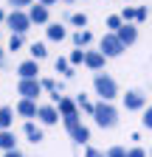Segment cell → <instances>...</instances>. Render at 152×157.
Wrapping results in <instances>:
<instances>
[{"instance_id":"28","label":"cell","mask_w":152,"mask_h":157,"mask_svg":"<svg viewBox=\"0 0 152 157\" xmlns=\"http://www.w3.org/2000/svg\"><path fill=\"white\" fill-rule=\"evenodd\" d=\"M70 62H73V65L85 62V53H82V51H73V53H70Z\"/></svg>"},{"instance_id":"32","label":"cell","mask_w":152,"mask_h":157,"mask_svg":"<svg viewBox=\"0 0 152 157\" xmlns=\"http://www.w3.org/2000/svg\"><path fill=\"white\" fill-rule=\"evenodd\" d=\"M87 157H107V154H99L96 149H87Z\"/></svg>"},{"instance_id":"29","label":"cell","mask_w":152,"mask_h":157,"mask_svg":"<svg viewBox=\"0 0 152 157\" xmlns=\"http://www.w3.org/2000/svg\"><path fill=\"white\" fill-rule=\"evenodd\" d=\"M127 157H146V151L135 146V149H130V154H127Z\"/></svg>"},{"instance_id":"23","label":"cell","mask_w":152,"mask_h":157,"mask_svg":"<svg viewBox=\"0 0 152 157\" xmlns=\"http://www.w3.org/2000/svg\"><path fill=\"white\" fill-rule=\"evenodd\" d=\"M127 154H130V151H124L121 146H113V149L107 151V157H127Z\"/></svg>"},{"instance_id":"18","label":"cell","mask_w":152,"mask_h":157,"mask_svg":"<svg viewBox=\"0 0 152 157\" xmlns=\"http://www.w3.org/2000/svg\"><path fill=\"white\" fill-rule=\"evenodd\" d=\"M26 135H28V140H31V143H40V140H42V132L37 129L34 124H26Z\"/></svg>"},{"instance_id":"14","label":"cell","mask_w":152,"mask_h":157,"mask_svg":"<svg viewBox=\"0 0 152 157\" xmlns=\"http://www.w3.org/2000/svg\"><path fill=\"white\" fill-rule=\"evenodd\" d=\"M11 121H14V109H9V107H3V109H0V129H3V132H9V126H11Z\"/></svg>"},{"instance_id":"10","label":"cell","mask_w":152,"mask_h":157,"mask_svg":"<svg viewBox=\"0 0 152 157\" xmlns=\"http://www.w3.org/2000/svg\"><path fill=\"white\" fill-rule=\"evenodd\" d=\"M17 112H20V115H26V118H34L37 112H40V107H37L31 98H23V101L17 104Z\"/></svg>"},{"instance_id":"4","label":"cell","mask_w":152,"mask_h":157,"mask_svg":"<svg viewBox=\"0 0 152 157\" xmlns=\"http://www.w3.org/2000/svg\"><path fill=\"white\" fill-rule=\"evenodd\" d=\"M6 23H9L11 28H14V34H23V31H28V25H31V17L14 9V11H11L9 17H6Z\"/></svg>"},{"instance_id":"26","label":"cell","mask_w":152,"mask_h":157,"mask_svg":"<svg viewBox=\"0 0 152 157\" xmlns=\"http://www.w3.org/2000/svg\"><path fill=\"white\" fill-rule=\"evenodd\" d=\"M132 17H138V9H124V14H121V20H127V23H130V20Z\"/></svg>"},{"instance_id":"37","label":"cell","mask_w":152,"mask_h":157,"mask_svg":"<svg viewBox=\"0 0 152 157\" xmlns=\"http://www.w3.org/2000/svg\"><path fill=\"white\" fill-rule=\"evenodd\" d=\"M68 3H70V0H68Z\"/></svg>"},{"instance_id":"24","label":"cell","mask_w":152,"mask_h":157,"mask_svg":"<svg viewBox=\"0 0 152 157\" xmlns=\"http://www.w3.org/2000/svg\"><path fill=\"white\" fill-rule=\"evenodd\" d=\"M70 20H73V25H82V28L87 25V17H85V14H79V11H76V14L70 17Z\"/></svg>"},{"instance_id":"25","label":"cell","mask_w":152,"mask_h":157,"mask_svg":"<svg viewBox=\"0 0 152 157\" xmlns=\"http://www.w3.org/2000/svg\"><path fill=\"white\" fill-rule=\"evenodd\" d=\"M20 45H23V36H20V34H11V42H9V48H11V51H17Z\"/></svg>"},{"instance_id":"12","label":"cell","mask_w":152,"mask_h":157,"mask_svg":"<svg viewBox=\"0 0 152 157\" xmlns=\"http://www.w3.org/2000/svg\"><path fill=\"white\" fill-rule=\"evenodd\" d=\"M37 118H40L42 124H56V118H59V112H56L54 107H48V104H45V107H40V112H37Z\"/></svg>"},{"instance_id":"27","label":"cell","mask_w":152,"mask_h":157,"mask_svg":"<svg viewBox=\"0 0 152 157\" xmlns=\"http://www.w3.org/2000/svg\"><path fill=\"white\" fill-rule=\"evenodd\" d=\"M141 121H144V126H146V129H152V107L144 112V118H141Z\"/></svg>"},{"instance_id":"30","label":"cell","mask_w":152,"mask_h":157,"mask_svg":"<svg viewBox=\"0 0 152 157\" xmlns=\"http://www.w3.org/2000/svg\"><path fill=\"white\" fill-rule=\"evenodd\" d=\"M42 87H45V90H51V93H56V84L51 82V78H45V82H42Z\"/></svg>"},{"instance_id":"33","label":"cell","mask_w":152,"mask_h":157,"mask_svg":"<svg viewBox=\"0 0 152 157\" xmlns=\"http://www.w3.org/2000/svg\"><path fill=\"white\" fill-rule=\"evenodd\" d=\"M6 157H23L20 151H6Z\"/></svg>"},{"instance_id":"31","label":"cell","mask_w":152,"mask_h":157,"mask_svg":"<svg viewBox=\"0 0 152 157\" xmlns=\"http://www.w3.org/2000/svg\"><path fill=\"white\" fill-rule=\"evenodd\" d=\"M11 6H31V0H9Z\"/></svg>"},{"instance_id":"34","label":"cell","mask_w":152,"mask_h":157,"mask_svg":"<svg viewBox=\"0 0 152 157\" xmlns=\"http://www.w3.org/2000/svg\"><path fill=\"white\" fill-rule=\"evenodd\" d=\"M40 3H42V6H51V3H56V0H40Z\"/></svg>"},{"instance_id":"17","label":"cell","mask_w":152,"mask_h":157,"mask_svg":"<svg viewBox=\"0 0 152 157\" xmlns=\"http://www.w3.org/2000/svg\"><path fill=\"white\" fill-rule=\"evenodd\" d=\"M48 39H56V42H59V39H65V28H62L59 23L48 25Z\"/></svg>"},{"instance_id":"35","label":"cell","mask_w":152,"mask_h":157,"mask_svg":"<svg viewBox=\"0 0 152 157\" xmlns=\"http://www.w3.org/2000/svg\"><path fill=\"white\" fill-rule=\"evenodd\" d=\"M0 62H3V51H0Z\"/></svg>"},{"instance_id":"19","label":"cell","mask_w":152,"mask_h":157,"mask_svg":"<svg viewBox=\"0 0 152 157\" xmlns=\"http://www.w3.org/2000/svg\"><path fill=\"white\" fill-rule=\"evenodd\" d=\"M73 42L79 45V48L87 45V42H90V31H76V34H73Z\"/></svg>"},{"instance_id":"36","label":"cell","mask_w":152,"mask_h":157,"mask_svg":"<svg viewBox=\"0 0 152 157\" xmlns=\"http://www.w3.org/2000/svg\"><path fill=\"white\" fill-rule=\"evenodd\" d=\"M0 20H3V11H0Z\"/></svg>"},{"instance_id":"6","label":"cell","mask_w":152,"mask_h":157,"mask_svg":"<svg viewBox=\"0 0 152 157\" xmlns=\"http://www.w3.org/2000/svg\"><path fill=\"white\" fill-rule=\"evenodd\" d=\"M17 90H20L23 98H31V101H34V98L40 95V90H42V82H37V78H20Z\"/></svg>"},{"instance_id":"5","label":"cell","mask_w":152,"mask_h":157,"mask_svg":"<svg viewBox=\"0 0 152 157\" xmlns=\"http://www.w3.org/2000/svg\"><path fill=\"white\" fill-rule=\"evenodd\" d=\"M121 51H124V42H121L116 34L102 36V53H104V56H118Z\"/></svg>"},{"instance_id":"22","label":"cell","mask_w":152,"mask_h":157,"mask_svg":"<svg viewBox=\"0 0 152 157\" xmlns=\"http://www.w3.org/2000/svg\"><path fill=\"white\" fill-rule=\"evenodd\" d=\"M121 25H124V23H121V17H116V14H113V17H107V28H116V31H118Z\"/></svg>"},{"instance_id":"20","label":"cell","mask_w":152,"mask_h":157,"mask_svg":"<svg viewBox=\"0 0 152 157\" xmlns=\"http://www.w3.org/2000/svg\"><path fill=\"white\" fill-rule=\"evenodd\" d=\"M31 53H34V59H42V56H45L48 51H45V45H40V42H34V45H31Z\"/></svg>"},{"instance_id":"13","label":"cell","mask_w":152,"mask_h":157,"mask_svg":"<svg viewBox=\"0 0 152 157\" xmlns=\"http://www.w3.org/2000/svg\"><path fill=\"white\" fill-rule=\"evenodd\" d=\"M28 17H31V23H45V20H48V9L42 3H37V6H31Z\"/></svg>"},{"instance_id":"16","label":"cell","mask_w":152,"mask_h":157,"mask_svg":"<svg viewBox=\"0 0 152 157\" xmlns=\"http://www.w3.org/2000/svg\"><path fill=\"white\" fill-rule=\"evenodd\" d=\"M0 149L14 151V135H11V132H0Z\"/></svg>"},{"instance_id":"7","label":"cell","mask_w":152,"mask_h":157,"mask_svg":"<svg viewBox=\"0 0 152 157\" xmlns=\"http://www.w3.org/2000/svg\"><path fill=\"white\" fill-rule=\"evenodd\" d=\"M116 36L121 39V42H124V48L127 45H132V42H135V36H138V31H135V25H130V23H124L118 31H116Z\"/></svg>"},{"instance_id":"1","label":"cell","mask_w":152,"mask_h":157,"mask_svg":"<svg viewBox=\"0 0 152 157\" xmlns=\"http://www.w3.org/2000/svg\"><path fill=\"white\" fill-rule=\"evenodd\" d=\"M93 118H96V124L99 126H104V129H110V126H116V121H118V112H116V107H110V104H96V109H93Z\"/></svg>"},{"instance_id":"11","label":"cell","mask_w":152,"mask_h":157,"mask_svg":"<svg viewBox=\"0 0 152 157\" xmlns=\"http://www.w3.org/2000/svg\"><path fill=\"white\" fill-rule=\"evenodd\" d=\"M85 65L93 67V70H99V67L104 65V53H102V51H90V53H85Z\"/></svg>"},{"instance_id":"15","label":"cell","mask_w":152,"mask_h":157,"mask_svg":"<svg viewBox=\"0 0 152 157\" xmlns=\"http://www.w3.org/2000/svg\"><path fill=\"white\" fill-rule=\"evenodd\" d=\"M59 112L65 118H70V115H76V104L70 101V98H59Z\"/></svg>"},{"instance_id":"8","label":"cell","mask_w":152,"mask_h":157,"mask_svg":"<svg viewBox=\"0 0 152 157\" xmlns=\"http://www.w3.org/2000/svg\"><path fill=\"white\" fill-rule=\"evenodd\" d=\"M144 101H146V98H144L138 90H132V93H127V95H124V107H127V109H141V107H144Z\"/></svg>"},{"instance_id":"2","label":"cell","mask_w":152,"mask_h":157,"mask_svg":"<svg viewBox=\"0 0 152 157\" xmlns=\"http://www.w3.org/2000/svg\"><path fill=\"white\" fill-rule=\"evenodd\" d=\"M93 84H96V90H99V95L104 98V101H110V98H116V82L107 76V73H96V78H93Z\"/></svg>"},{"instance_id":"21","label":"cell","mask_w":152,"mask_h":157,"mask_svg":"<svg viewBox=\"0 0 152 157\" xmlns=\"http://www.w3.org/2000/svg\"><path fill=\"white\" fill-rule=\"evenodd\" d=\"M56 70H59V73H68V76H70V62H68V59H56Z\"/></svg>"},{"instance_id":"3","label":"cell","mask_w":152,"mask_h":157,"mask_svg":"<svg viewBox=\"0 0 152 157\" xmlns=\"http://www.w3.org/2000/svg\"><path fill=\"white\" fill-rule=\"evenodd\" d=\"M65 126H68V132L73 135V140H76V143H87V140H90V132L79 124V115L65 118Z\"/></svg>"},{"instance_id":"9","label":"cell","mask_w":152,"mask_h":157,"mask_svg":"<svg viewBox=\"0 0 152 157\" xmlns=\"http://www.w3.org/2000/svg\"><path fill=\"white\" fill-rule=\"evenodd\" d=\"M17 70H20V78H37V73H40V67H37V59H28V62H23Z\"/></svg>"}]
</instances>
